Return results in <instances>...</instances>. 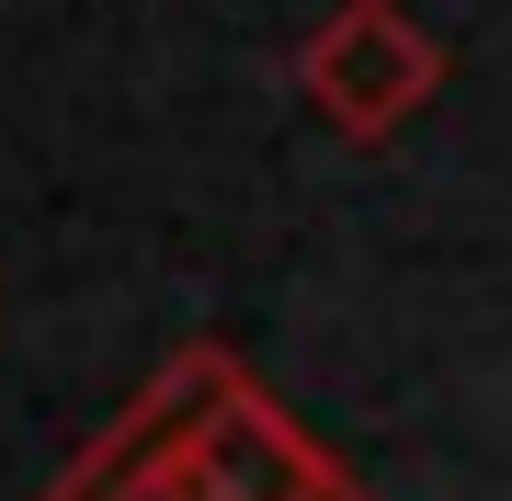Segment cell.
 <instances>
[{"label":"cell","instance_id":"cell-1","mask_svg":"<svg viewBox=\"0 0 512 501\" xmlns=\"http://www.w3.org/2000/svg\"><path fill=\"white\" fill-rule=\"evenodd\" d=\"M296 92H308L353 149L399 137L421 103L444 92V35L410 12V0H330L296 46Z\"/></svg>","mask_w":512,"mask_h":501},{"label":"cell","instance_id":"cell-2","mask_svg":"<svg viewBox=\"0 0 512 501\" xmlns=\"http://www.w3.org/2000/svg\"><path fill=\"white\" fill-rule=\"evenodd\" d=\"M171 479H183V501H365V479H353L308 422H285L262 376H228V388L194 410Z\"/></svg>","mask_w":512,"mask_h":501},{"label":"cell","instance_id":"cell-3","mask_svg":"<svg viewBox=\"0 0 512 501\" xmlns=\"http://www.w3.org/2000/svg\"><path fill=\"white\" fill-rule=\"evenodd\" d=\"M228 376H251L228 342H183L148 388L114 410V422L80 445L69 467H57V490L46 501H183V479H171V456H183V433H194V410L228 388Z\"/></svg>","mask_w":512,"mask_h":501}]
</instances>
